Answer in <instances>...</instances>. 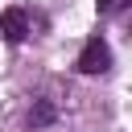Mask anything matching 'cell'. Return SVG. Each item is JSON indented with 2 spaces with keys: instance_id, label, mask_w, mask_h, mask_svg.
Instances as JSON below:
<instances>
[{
  "instance_id": "1",
  "label": "cell",
  "mask_w": 132,
  "mask_h": 132,
  "mask_svg": "<svg viewBox=\"0 0 132 132\" xmlns=\"http://www.w3.org/2000/svg\"><path fill=\"white\" fill-rule=\"evenodd\" d=\"M82 74H103V70H111V50H107V41L103 37H91L87 45H82V54H78V62H74Z\"/></svg>"
},
{
  "instance_id": "2",
  "label": "cell",
  "mask_w": 132,
  "mask_h": 132,
  "mask_svg": "<svg viewBox=\"0 0 132 132\" xmlns=\"http://www.w3.org/2000/svg\"><path fill=\"white\" fill-rule=\"evenodd\" d=\"M0 33H4L8 45H21V41L29 37V16H25V8H4V12H0Z\"/></svg>"
},
{
  "instance_id": "3",
  "label": "cell",
  "mask_w": 132,
  "mask_h": 132,
  "mask_svg": "<svg viewBox=\"0 0 132 132\" xmlns=\"http://www.w3.org/2000/svg\"><path fill=\"white\" fill-rule=\"evenodd\" d=\"M50 120H54V103H50V99H41V103L33 107V124H50Z\"/></svg>"
},
{
  "instance_id": "4",
  "label": "cell",
  "mask_w": 132,
  "mask_h": 132,
  "mask_svg": "<svg viewBox=\"0 0 132 132\" xmlns=\"http://www.w3.org/2000/svg\"><path fill=\"white\" fill-rule=\"evenodd\" d=\"M124 4H128V0H95V8H99L103 16H111V12H120Z\"/></svg>"
}]
</instances>
